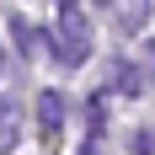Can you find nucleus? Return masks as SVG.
<instances>
[{
    "label": "nucleus",
    "mask_w": 155,
    "mask_h": 155,
    "mask_svg": "<svg viewBox=\"0 0 155 155\" xmlns=\"http://www.w3.org/2000/svg\"><path fill=\"white\" fill-rule=\"evenodd\" d=\"M112 21H118V32H144L150 0H118V5H112Z\"/></svg>",
    "instance_id": "nucleus-2"
},
{
    "label": "nucleus",
    "mask_w": 155,
    "mask_h": 155,
    "mask_svg": "<svg viewBox=\"0 0 155 155\" xmlns=\"http://www.w3.org/2000/svg\"><path fill=\"white\" fill-rule=\"evenodd\" d=\"M48 48H54V59L64 64V70H80V64L91 59V21H86V11L80 5H59V32L48 38Z\"/></svg>",
    "instance_id": "nucleus-1"
},
{
    "label": "nucleus",
    "mask_w": 155,
    "mask_h": 155,
    "mask_svg": "<svg viewBox=\"0 0 155 155\" xmlns=\"http://www.w3.org/2000/svg\"><path fill=\"white\" fill-rule=\"evenodd\" d=\"M16 134H21V107H16V96H0V155L16 144Z\"/></svg>",
    "instance_id": "nucleus-4"
},
{
    "label": "nucleus",
    "mask_w": 155,
    "mask_h": 155,
    "mask_svg": "<svg viewBox=\"0 0 155 155\" xmlns=\"http://www.w3.org/2000/svg\"><path fill=\"white\" fill-rule=\"evenodd\" d=\"M112 86H118V91L123 96H139V70H134V64H123V59H112Z\"/></svg>",
    "instance_id": "nucleus-5"
},
{
    "label": "nucleus",
    "mask_w": 155,
    "mask_h": 155,
    "mask_svg": "<svg viewBox=\"0 0 155 155\" xmlns=\"http://www.w3.org/2000/svg\"><path fill=\"white\" fill-rule=\"evenodd\" d=\"M11 38H16V43H21V59H27V54H32V27H27V16H11Z\"/></svg>",
    "instance_id": "nucleus-6"
},
{
    "label": "nucleus",
    "mask_w": 155,
    "mask_h": 155,
    "mask_svg": "<svg viewBox=\"0 0 155 155\" xmlns=\"http://www.w3.org/2000/svg\"><path fill=\"white\" fill-rule=\"evenodd\" d=\"M38 128H43L48 139L64 128V96L59 91H43V96H38Z\"/></svg>",
    "instance_id": "nucleus-3"
}]
</instances>
